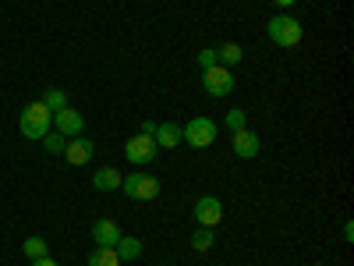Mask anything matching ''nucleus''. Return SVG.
I'll list each match as a JSON object with an SVG mask.
<instances>
[{"label": "nucleus", "mask_w": 354, "mask_h": 266, "mask_svg": "<svg viewBox=\"0 0 354 266\" xmlns=\"http://www.w3.org/2000/svg\"><path fill=\"white\" fill-rule=\"evenodd\" d=\"M294 4V0H277V8H290Z\"/></svg>", "instance_id": "nucleus-26"}, {"label": "nucleus", "mask_w": 354, "mask_h": 266, "mask_svg": "<svg viewBox=\"0 0 354 266\" xmlns=\"http://www.w3.org/2000/svg\"><path fill=\"white\" fill-rule=\"evenodd\" d=\"M88 266H121V259H117V249H93V256H88Z\"/></svg>", "instance_id": "nucleus-17"}, {"label": "nucleus", "mask_w": 354, "mask_h": 266, "mask_svg": "<svg viewBox=\"0 0 354 266\" xmlns=\"http://www.w3.org/2000/svg\"><path fill=\"white\" fill-rule=\"evenodd\" d=\"M43 103L50 107V114H57V110L68 107V93H64V89H57V85H50L46 93H43Z\"/></svg>", "instance_id": "nucleus-16"}, {"label": "nucleus", "mask_w": 354, "mask_h": 266, "mask_svg": "<svg viewBox=\"0 0 354 266\" xmlns=\"http://www.w3.org/2000/svg\"><path fill=\"white\" fill-rule=\"evenodd\" d=\"M46 132H50V107H46L43 100L21 107V139L39 142Z\"/></svg>", "instance_id": "nucleus-2"}, {"label": "nucleus", "mask_w": 354, "mask_h": 266, "mask_svg": "<svg viewBox=\"0 0 354 266\" xmlns=\"http://www.w3.org/2000/svg\"><path fill=\"white\" fill-rule=\"evenodd\" d=\"M21 252H25L28 259H43V256H50V252H46V242L39 238V234H32V238H25Z\"/></svg>", "instance_id": "nucleus-18"}, {"label": "nucleus", "mask_w": 354, "mask_h": 266, "mask_svg": "<svg viewBox=\"0 0 354 266\" xmlns=\"http://www.w3.org/2000/svg\"><path fill=\"white\" fill-rule=\"evenodd\" d=\"M216 139V121L213 117H192V121L181 128V142L192 145V150H205Z\"/></svg>", "instance_id": "nucleus-4"}, {"label": "nucleus", "mask_w": 354, "mask_h": 266, "mask_svg": "<svg viewBox=\"0 0 354 266\" xmlns=\"http://www.w3.org/2000/svg\"><path fill=\"white\" fill-rule=\"evenodd\" d=\"M32 266H57V263H53L50 256H43V259H32Z\"/></svg>", "instance_id": "nucleus-25"}, {"label": "nucleus", "mask_w": 354, "mask_h": 266, "mask_svg": "<svg viewBox=\"0 0 354 266\" xmlns=\"http://www.w3.org/2000/svg\"><path fill=\"white\" fill-rule=\"evenodd\" d=\"M202 89L209 96H230L234 93V71L230 68H223V64H213V68H205L202 71Z\"/></svg>", "instance_id": "nucleus-5"}, {"label": "nucleus", "mask_w": 354, "mask_h": 266, "mask_svg": "<svg viewBox=\"0 0 354 266\" xmlns=\"http://www.w3.org/2000/svg\"><path fill=\"white\" fill-rule=\"evenodd\" d=\"M153 132H156V121H142L138 125V135H153Z\"/></svg>", "instance_id": "nucleus-23"}, {"label": "nucleus", "mask_w": 354, "mask_h": 266, "mask_svg": "<svg viewBox=\"0 0 354 266\" xmlns=\"http://www.w3.org/2000/svg\"><path fill=\"white\" fill-rule=\"evenodd\" d=\"M245 57V50H241V43H220L216 46V61L223 64V68H234Z\"/></svg>", "instance_id": "nucleus-15"}, {"label": "nucleus", "mask_w": 354, "mask_h": 266, "mask_svg": "<svg viewBox=\"0 0 354 266\" xmlns=\"http://www.w3.org/2000/svg\"><path fill=\"white\" fill-rule=\"evenodd\" d=\"M113 249H117V259H121V263H135L142 256V242L138 238H128V234H121V242H117Z\"/></svg>", "instance_id": "nucleus-14"}, {"label": "nucleus", "mask_w": 354, "mask_h": 266, "mask_svg": "<svg viewBox=\"0 0 354 266\" xmlns=\"http://www.w3.org/2000/svg\"><path fill=\"white\" fill-rule=\"evenodd\" d=\"M93 153H96V145L88 142L85 135H78V139H68V150H64V160H68V163H75V167H85L88 160H93Z\"/></svg>", "instance_id": "nucleus-11"}, {"label": "nucleus", "mask_w": 354, "mask_h": 266, "mask_svg": "<svg viewBox=\"0 0 354 266\" xmlns=\"http://www.w3.org/2000/svg\"><path fill=\"white\" fill-rule=\"evenodd\" d=\"M121 181H124V174L117 170V167H100V170L93 174V185H96L100 192H117V188H121Z\"/></svg>", "instance_id": "nucleus-12"}, {"label": "nucleus", "mask_w": 354, "mask_h": 266, "mask_svg": "<svg viewBox=\"0 0 354 266\" xmlns=\"http://www.w3.org/2000/svg\"><path fill=\"white\" fill-rule=\"evenodd\" d=\"M195 220H198V227L216 231V224L223 220V202H220L216 195H198V202H195Z\"/></svg>", "instance_id": "nucleus-7"}, {"label": "nucleus", "mask_w": 354, "mask_h": 266, "mask_svg": "<svg viewBox=\"0 0 354 266\" xmlns=\"http://www.w3.org/2000/svg\"><path fill=\"white\" fill-rule=\"evenodd\" d=\"M53 132H61L64 139H78L85 132V117L75 110V107H64L53 114Z\"/></svg>", "instance_id": "nucleus-8"}, {"label": "nucleus", "mask_w": 354, "mask_h": 266, "mask_svg": "<svg viewBox=\"0 0 354 266\" xmlns=\"http://www.w3.org/2000/svg\"><path fill=\"white\" fill-rule=\"evenodd\" d=\"M344 242H347V245H351V242H354V224H351V220H347V224H344Z\"/></svg>", "instance_id": "nucleus-24"}, {"label": "nucleus", "mask_w": 354, "mask_h": 266, "mask_svg": "<svg viewBox=\"0 0 354 266\" xmlns=\"http://www.w3.org/2000/svg\"><path fill=\"white\" fill-rule=\"evenodd\" d=\"M121 192L135 202H153L160 195V181L153 174H145V170H131L124 174V181H121Z\"/></svg>", "instance_id": "nucleus-3"}, {"label": "nucleus", "mask_w": 354, "mask_h": 266, "mask_svg": "<svg viewBox=\"0 0 354 266\" xmlns=\"http://www.w3.org/2000/svg\"><path fill=\"white\" fill-rule=\"evenodd\" d=\"M153 139H156V145H163V150H174V145H181V125L163 121V125H156Z\"/></svg>", "instance_id": "nucleus-13"}, {"label": "nucleus", "mask_w": 354, "mask_h": 266, "mask_svg": "<svg viewBox=\"0 0 354 266\" xmlns=\"http://www.w3.org/2000/svg\"><path fill=\"white\" fill-rule=\"evenodd\" d=\"M93 242H96L100 249H113L117 242H121V224L110 220V217L96 220V224H93Z\"/></svg>", "instance_id": "nucleus-10"}, {"label": "nucleus", "mask_w": 354, "mask_h": 266, "mask_svg": "<svg viewBox=\"0 0 354 266\" xmlns=\"http://www.w3.org/2000/svg\"><path fill=\"white\" fill-rule=\"evenodd\" d=\"M192 249H195V252H209V249H213V231H209V227H198V231L192 234Z\"/></svg>", "instance_id": "nucleus-20"}, {"label": "nucleus", "mask_w": 354, "mask_h": 266, "mask_svg": "<svg viewBox=\"0 0 354 266\" xmlns=\"http://www.w3.org/2000/svg\"><path fill=\"white\" fill-rule=\"evenodd\" d=\"M156 139L153 135H131L128 142H124V160L128 163H153L156 160Z\"/></svg>", "instance_id": "nucleus-6"}, {"label": "nucleus", "mask_w": 354, "mask_h": 266, "mask_svg": "<svg viewBox=\"0 0 354 266\" xmlns=\"http://www.w3.org/2000/svg\"><path fill=\"white\" fill-rule=\"evenodd\" d=\"M223 125H227L230 132H238V128H245V110H241V107H234V110H227V117H223Z\"/></svg>", "instance_id": "nucleus-21"}, {"label": "nucleus", "mask_w": 354, "mask_h": 266, "mask_svg": "<svg viewBox=\"0 0 354 266\" xmlns=\"http://www.w3.org/2000/svg\"><path fill=\"white\" fill-rule=\"evenodd\" d=\"M213 64H220V61H216V46H205V50H198V68L205 71V68H213Z\"/></svg>", "instance_id": "nucleus-22"}, {"label": "nucleus", "mask_w": 354, "mask_h": 266, "mask_svg": "<svg viewBox=\"0 0 354 266\" xmlns=\"http://www.w3.org/2000/svg\"><path fill=\"white\" fill-rule=\"evenodd\" d=\"M39 142L46 145V153H61V157H64V150H68V139H64L61 132H46Z\"/></svg>", "instance_id": "nucleus-19"}, {"label": "nucleus", "mask_w": 354, "mask_h": 266, "mask_svg": "<svg viewBox=\"0 0 354 266\" xmlns=\"http://www.w3.org/2000/svg\"><path fill=\"white\" fill-rule=\"evenodd\" d=\"M230 145H234V157H241V160H252V157H259V150H262L259 135H255L248 125L238 128V132H230Z\"/></svg>", "instance_id": "nucleus-9"}, {"label": "nucleus", "mask_w": 354, "mask_h": 266, "mask_svg": "<svg viewBox=\"0 0 354 266\" xmlns=\"http://www.w3.org/2000/svg\"><path fill=\"white\" fill-rule=\"evenodd\" d=\"M266 36H270L277 46L290 50V46H298V43H301L305 28H301V21L294 18V15H273L270 25H266Z\"/></svg>", "instance_id": "nucleus-1"}]
</instances>
